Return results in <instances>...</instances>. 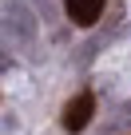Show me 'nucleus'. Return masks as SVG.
Wrapping results in <instances>:
<instances>
[{
    "label": "nucleus",
    "instance_id": "nucleus-2",
    "mask_svg": "<svg viewBox=\"0 0 131 135\" xmlns=\"http://www.w3.org/2000/svg\"><path fill=\"white\" fill-rule=\"evenodd\" d=\"M103 4H107V0H64V12H68V20H76L80 28H91L99 20Z\"/></svg>",
    "mask_w": 131,
    "mask_h": 135
},
{
    "label": "nucleus",
    "instance_id": "nucleus-1",
    "mask_svg": "<svg viewBox=\"0 0 131 135\" xmlns=\"http://www.w3.org/2000/svg\"><path fill=\"white\" fill-rule=\"evenodd\" d=\"M91 111H95V99L84 91V95H76V99H68L64 103V115H60V123H64V131H84L88 123H91Z\"/></svg>",
    "mask_w": 131,
    "mask_h": 135
}]
</instances>
